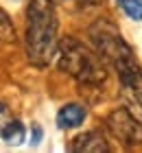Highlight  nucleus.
I'll list each match as a JSON object with an SVG mask.
<instances>
[{"mask_svg": "<svg viewBox=\"0 0 142 153\" xmlns=\"http://www.w3.org/2000/svg\"><path fill=\"white\" fill-rule=\"evenodd\" d=\"M59 22L53 0H31L26 11V55L35 66H48L59 44Z\"/></svg>", "mask_w": 142, "mask_h": 153, "instance_id": "f257e3e1", "label": "nucleus"}, {"mask_svg": "<svg viewBox=\"0 0 142 153\" xmlns=\"http://www.w3.org/2000/svg\"><path fill=\"white\" fill-rule=\"evenodd\" d=\"M57 66L61 72L70 74L72 79L85 85H101L107 79V70H105L103 59L96 55V51H90L81 42L74 37H63L57 44Z\"/></svg>", "mask_w": 142, "mask_h": 153, "instance_id": "f03ea898", "label": "nucleus"}, {"mask_svg": "<svg viewBox=\"0 0 142 153\" xmlns=\"http://www.w3.org/2000/svg\"><path fill=\"white\" fill-rule=\"evenodd\" d=\"M90 39L94 44L96 55L103 61H107L116 72L136 64L131 46L123 39L120 31L112 22H107V20H96L90 26Z\"/></svg>", "mask_w": 142, "mask_h": 153, "instance_id": "7ed1b4c3", "label": "nucleus"}, {"mask_svg": "<svg viewBox=\"0 0 142 153\" xmlns=\"http://www.w3.org/2000/svg\"><path fill=\"white\" fill-rule=\"evenodd\" d=\"M107 125L109 134L120 140L127 147H136V144H142V123L136 114H131L127 107H118L107 116Z\"/></svg>", "mask_w": 142, "mask_h": 153, "instance_id": "20e7f679", "label": "nucleus"}, {"mask_svg": "<svg viewBox=\"0 0 142 153\" xmlns=\"http://www.w3.org/2000/svg\"><path fill=\"white\" fill-rule=\"evenodd\" d=\"M118 79L123 85V99L129 105L127 109L142 120V70L138 68V64H133L118 70Z\"/></svg>", "mask_w": 142, "mask_h": 153, "instance_id": "39448f33", "label": "nucleus"}, {"mask_svg": "<svg viewBox=\"0 0 142 153\" xmlns=\"http://www.w3.org/2000/svg\"><path fill=\"white\" fill-rule=\"evenodd\" d=\"M70 151H74V153H109V144L98 131H85V134L77 136L72 140Z\"/></svg>", "mask_w": 142, "mask_h": 153, "instance_id": "423d86ee", "label": "nucleus"}, {"mask_svg": "<svg viewBox=\"0 0 142 153\" xmlns=\"http://www.w3.org/2000/svg\"><path fill=\"white\" fill-rule=\"evenodd\" d=\"M85 120V107L79 103H68L57 112V127L59 129H77Z\"/></svg>", "mask_w": 142, "mask_h": 153, "instance_id": "0eeeda50", "label": "nucleus"}, {"mask_svg": "<svg viewBox=\"0 0 142 153\" xmlns=\"http://www.w3.org/2000/svg\"><path fill=\"white\" fill-rule=\"evenodd\" d=\"M0 138H2L4 144H9V147H18V144H22L26 140V129H24V125L20 120L13 118V120L0 131Z\"/></svg>", "mask_w": 142, "mask_h": 153, "instance_id": "6e6552de", "label": "nucleus"}, {"mask_svg": "<svg viewBox=\"0 0 142 153\" xmlns=\"http://www.w3.org/2000/svg\"><path fill=\"white\" fill-rule=\"evenodd\" d=\"M123 13L133 22H142V0H116Z\"/></svg>", "mask_w": 142, "mask_h": 153, "instance_id": "1a4fd4ad", "label": "nucleus"}, {"mask_svg": "<svg viewBox=\"0 0 142 153\" xmlns=\"http://www.w3.org/2000/svg\"><path fill=\"white\" fill-rule=\"evenodd\" d=\"M0 37L7 39V42H13L16 39V31H13V24L9 16H7L4 11H0Z\"/></svg>", "mask_w": 142, "mask_h": 153, "instance_id": "9d476101", "label": "nucleus"}, {"mask_svg": "<svg viewBox=\"0 0 142 153\" xmlns=\"http://www.w3.org/2000/svg\"><path fill=\"white\" fill-rule=\"evenodd\" d=\"M11 120H13V114L9 112V107H7V105H2V103H0V131H2Z\"/></svg>", "mask_w": 142, "mask_h": 153, "instance_id": "9b49d317", "label": "nucleus"}, {"mask_svg": "<svg viewBox=\"0 0 142 153\" xmlns=\"http://www.w3.org/2000/svg\"><path fill=\"white\" fill-rule=\"evenodd\" d=\"M31 131H33V134H31V144H33V147H37V144L42 142V138H44V131H42L39 125H33Z\"/></svg>", "mask_w": 142, "mask_h": 153, "instance_id": "f8f14e48", "label": "nucleus"}, {"mask_svg": "<svg viewBox=\"0 0 142 153\" xmlns=\"http://www.w3.org/2000/svg\"><path fill=\"white\" fill-rule=\"evenodd\" d=\"M55 2V0H53ZM57 2H66V0H57ZM83 2H92V4H96V0H83Z\"/></svg>", "mask_w": 142, "mask_h": 153, "instance_id": "ddd939ff", "label": "nucleus"}]
</instances>
